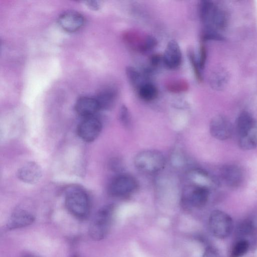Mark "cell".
Wrapping results in <instances>:
<instances>
[{"mask_svg":"<svg viewBox=\"0 0 257 257\" xmlns=\"http://www.w3.org/2000/svg\"><path fill=\"white\" fill-rule=\"evenodd\" d=\"M236 131L239 147L251 150L257 147V122L249 112H242L236 121Z\"/></svg>","mask_w":257,"mask_h":257,"instance_id":"1","label":"cell"},{"mask_svg":"<svg viewBox=\"0 0 257 257\" xmlns=\"http://www.w3.org/2000/svg\"><path fill=\"white\" fill-rule=\"evenodd\" d=\"M199 14L206 28L223 30L227 24V16L225 11L210 1H201L199 4Z\"/></svg>","mask_w":257,"mask_h":257,"instance_id":"2","label":"cell"},{"mask_svg":"<svg viewBox=\"0 0 257 257\" xmlns=\"http://www.w3.org/2000/svg\"><path fill=\"white\" fill-rule=\"evenodd\" d=\"M115 211L113 204L106 205L96 213L90 223L88 232L90 236L95 240L105 238L111 228Z\"/></svg>","mask_w":257,"mask_h":257,"instance_id":"3","label":"cell"},{"mask_svg":"<svg viewBox=\"0 0 257 257\" xmlns=\"http://www.w3.org/2000/svg\"><path fill=\"white\" fill-rule=\"evenodd\" d=\"M65 204L68 212L79 219L87 217L90 212L89 197L86 192L79 187H72L67 190Z\"/></svg>","mask_w":257,"mask_h":257,"instance_id":"4","label":"cell"},{"mask_svg":"<svg viewBox=\"0 0 257 257\" xmlns=\"http://www.w3.org/2000/svg\"><path fill=\"white\" fill-rule=\"evenodd\" d=\"M134 164L139 171L147 174H154L161 171L166 164L163 154L155 150H147L138 153Z\"/></svg>","mask_w":257,"mask_h":257,"instance_id":"5","label":"cell"},{"mask_svg":"<svg viewBox=\"0 0 257 257\" xmlns=\"http://www.w3.org/2000/svg\"><path fill=\"white\" fill-rule=\"evenodd\" d=\"M138 187V182L134 177L126 174H120L110 181L107 190L111 196L122 198L132 194Z\"/></svg>","mask_w":257,"mask_h":257,"instance_id":"6","label":"cell"},{"mask_svg":"<svg viewBox=\"0 0 257 257\" xmlns=\"http://www.w3.org/2000/svg\"><path fill=\"white\" fill-rule=\"evenodd\" d=\"M208 224L212 234L219 238H224L229 236L233 227L231 217L226 213L218 210L211 213Z\"/></svg>","mask_w":257,"mask_h":257,"instance_id":"7","label":"cell"},{"mask_svg":"<svg viewBox=\"0 0 257 257\" xmlns=\"http://www.w3.org/2000/svg\"><path fill=\"white\" fill-rule=\"evenodd\" d=\"M209 196V187L194 184L184 189L182 200L186 206L199 208L206 204Z\"/></svg>","mask_w":257,"mask_h":257,"instance_id":"8","label":"cell"},{"mask_svg":"<svg viewBox=\"0 0 257 257\" xmlns=\"http://www.w3.org/2000/svg\"><path fill=\"white\" fill-rule=\"evenodd\" d=\"M100 120L94 116L84 118L77 128L78 136L86 142H92L96 140L102 130Z\"/></svg>","mask_w":257,"mask_h":257,"instance_id":"9","label":"cell"},{"mask_svg":"<svg viewBox=\"0 0 257 257\" xmlns=\"http://www.w3.org/2000/svg\"><path fill=\"white\" fill-rule=\"evenodd\" d=\"M211 135L215 139L224 141L229 139L232 134V125L225 116L218 115L211 119L209 124Z\"/></svg>","mask_w":257,"mask_h":257,"instance_id":"10","label":"cell"},{"mask_svg":"<svg viewBox=\"0 0 257 257\" xmlns=\"http://www.w3.org/2000/svg\"><path fill=\"white\" fill-rule=\"evenodd\" d=\"M84 21L83 15L74 11H67L62 13L58 19L61 28L68 32H74L79 30L83 26Z\"/></svg>","mask_w":257,"mask_h":257,"instance_id":"11","label":"cell"},{"mask_svg":"<svg viewBox=\"0 0 257 257\" xmlns=\"http://www.w3.org/2000/svg\"><path fill=\"white\" fill-rule=\"evenodd\" d=\"M182 55L178 43L175 40L168 42L163 55L164 65L169 69L178 67L182 62Z\"/></svg>","mask_w":257,"mask_h":257,"instance_id":"12","label":"cell"},{"mask_svg":"<svg viewBox=\"0 0 257 257\" xmlns=\"http://www.w3.org/2000/svg\"><path fill=\"white\" fill-rule=\"evenodd\" d=\"M19 179L26 183H37L41 178L42 171L36 162H29L23 165L18 171Z\"/></svg>","mask_w":257,"mask_h":257,"instance_id":"13","label":"cell"},{"mask_svg":"<svg viewBox=\"0 0 257 257\" xmlns=\"http://www.w3.org/2000/svg\"><path fill=\"white\" fill-rule=\"evenodd\" d=\"M77 113L84 117L94 116L100 109L95 97L82 96L77 99L75 104Z\"/></svg>","mask_w":257,"mask_h":257,"instance_id":"14","label":"cell"},{"mask_svg":"<svg viewBox=\"0 0 257 257\" xmlns=\"http://www.w3.org/2000/svg\"><path fill=\"white\" fill-rule=\"evenodd\" d=\"M221 175L228 186L236 188L240 185L243 180V173L241 168L235 165H227L221 169Z\"/></svg>","mask_w":257,"mask_h":257,"instance_id":"15","label":"cell"},{"mask_svg":"<svg viewBox=\"0 0 257 257\" xmlns=\"http://www.w3.org/2000/svg\"><path fill=\"white\" fill-rule=\"evenodd\" d=\"M117 92L114 87L108 86L101 89L95 97L100 110H109L114 105Z\"/></svg>","mask_w":257,"mask_h":257,"instance_id":"16","label":"cell"},{"mask_svg":"<svg viewBox=\"0 0 257 257\" xmlns=\"http://www.w3.org/2000/svg\"><path fill=\"white\" fill-rule=\"evenodd\" d=\"M34 220V217L31 213L25 210L19 209L13 213L7 227L10 229L24 227L31 224Z\"/></svg>","mask_w":257,"mask_h":257,"instance_id":"17","label":"cell"},{"mask_svg":"<svg viewBox=\"0 0 257 257\" xmlns=\"http://www.w3.org/2000/svg\"><path fill=\"white\" fill-rule=\"evenodd\" d=\"M146 36L143 37L139 33L134 31H127L123 33L122 39L131 48L140 52L144 43Z\"/></svg>","mask_w":257,"mask_h":257,"instance_id":"18","label":"cell"},{"mask_svg":"<svg viewBox=\"0 0 257 257\" xmlns=\"http://www.w3.org/2000/svg\"><path fill=\"white\" fill-rule=\"evenodd\" d=\"M140 97L146 101L155 99L158 95V90L156 86L149 82H146L138 89Z\"/></svg>","mask_w":257,"mask_h":257,"instance_id":"19","label":"cell"},{"mask_svg":"<svg viewBox=\"0 0 257 257\" xmlns=\"http://www.w3.org/2000/svg\"><path fill=\"white\" fill-rule=\"evenodd\" d=\"M125 73L130 83L138 89L144 83L143 75L134 67L128 66L125 68Z\"/></svg>","mask_w":257,"mask_h":257,"instance_id":"20","label":"cell"},{"mask_svg":"<svg viewBox=\"0 0 257 257\" xmlns=\"http://www.w3.org/2000/svg\"><path fill=\"white\" fill-rule=\"evenodd\" d=\"M249 246L247 239H239L233 245L230 252V257L242 256L248 251Z\"/></svg>","mask_w":257,"mask_h":257,"instance_id":"21","label":"cell"},{"mask_svg":"<svg viewBox=\"0 0 257 257\" xmlns=\"http://www.w3.org/2000/svg\"><path fill=\"white\" fill-rule=\"evenodd\" d=\"M165 86L168 91L174 93L186 92L189 88L188 82L184 79H177L169 81L166 84Z\"/></svg>","mask_w":257,"mask_h":257,"instance_id":"22","label":"cell"},{"mask_svg":"<svg viewBox=\"0 0 257 257\" xmlns=\"http://www.w3.org/2000/svg\"><path fill=\"white\" fill-rule=\"evenodd\" d=\"M211 81L213 88L217 90H221L227 84L228 74L224 70H219L214 74Z\"/></svg>","mask_w":257,"mask_h":257,"instance_id":"23","label":"cell"},{"mask_svg":"<svg viewBox=\"0 0 257 257\" xmlns=\"http://www.w3.org/2000/svg\"><path fill=\"white\" fill-rule=\"evenodd\" d=\"M255 227L253 222L248 219L241 222L237 227L236 233L240 237H246L251 235L254 231Z\"/></svg>","mask_w":257,"mask_h":257,"instance_id":"24","label":"cell"},{"mask_svg":"<svg viewBox=\"0 0 257 257\" xmlns=\"http://www.w3.org/2000/svg\"><path fill=\"white\" fill-rule=\"evenodd\" d=\"M188 56L196 79L198 81L201 82L202 80V76L200 72L201 69L192 50L190 49L188 51Z\"/></svg>","mask_w":257,"mask_h":257,"instance_id":"25","label":"cell"},{"mask_svg":"<svg viewBox=\"0 0 257 257\" xmlns=\"http://www.w3.org/2000/svg\"><path fill=\"white\" fill-rule=\"evenodd\" d=\"M158 44L157 39L151 35H146L144 43L140 50L141 52H146L153 49Z\"/></svg>","mask_w":257,"mask_h":257,"instance_id":"26","label":"cell"},{"mask_svg":"<svg viewBox=\"0 0 257 257\" xmlns=\"http://www.w3.org/2000/svg\"><path fill=\"white\" fill-rule=\"evenodd\" d=\"M119 119L122 124L125 127L130 125V115L128 110L125 105H122L119 113Z\"/></svg>","mask_w":257,"mask_h":257,"instance_id":"27","label":"cell"},{"mask_svg":"<svg viewBox=\"0 0 257 257\" xmlns=\"http://www.w3.org/2000/svg\"><path fill=\"white\" fill-rule=\"evenodd\" d=\"M109 167L114 172H119L122 169V162L117 158H113L109 162Z\"/></svg>","mask_w":257,"mask_h":257,"instance_id":"28","label":"cell"},{"mask_svg":"<svg viewBox=\"0 0 257 257\" xmlns=\"http://www.w3.org/2000/svg\"><path fill=\"white\" fill-rule=\"evenodd\" d=\"M163 61V55L159 54H154L150 58V63L152 67H157L159 66Z\"/></svg>","mask_w":257,"mask_h":257,"instance_id":"29","label":"cell"},{"mask_svg":"<svg viewBox=\"0 0 257 257\" xmlns=\"http://www.w3.org/2000/svg\"><path fill=\"white\" fill-rule=\"evenodd\" d=\"M202 257H220V256L216 248L209 246L205 248Z\"/></svg>","mask_w":257,"mask_h":257,"instance_id":"30","label":"cell"},{"mask_svg":"<svg viewBox=\"0 0 257 257\" xmlns=\"http://www.w3.org/2000/svg\"><path fill=\"white\" fill-rule=\"evenodd\" d=\"M206 59V50L205 47L202 45L200 49V57L198 63L200 68H204Z\"/></svg>","mask_w":257,"mask_h":257,"instance_id":"31","label":"cell"},{"mask_svg":"<svg viewBox=\"0 0 257 257\" xmlns=\"http://www.w3.org/2000/svg\"><path fill=\"white\" fill-rule=\"evenodd\" d=\"M87 5L93 10H97L99 8L100 5L97 1H87Z\"/></svg>","mask_w":257,"mask_h":257,"instance_id":"32","label":"cell"},{"mask_svg":"<svg viewBox=\"0 0 257 257\" xmlns=\"http://www.w3.org/2000/svg\"><path fill=\"white\" fill-rule=\"evenodd\" d=\"M25 257H36V256H33V255H28V256H25Z\"/></svg>","mask_w":257,"mask_h":257,"instance_id":"33","label":"cell"},{"mask_svg":"<svg viewBox=\"0 0 257 257\" xmlns=\"http://www.w3.org/2000/svg\"><path fill=\"white\" fill-rule=\"evenodd\" d=\"M74 257H77V256H74Z\"/></svg>","mask_w":257,"mask_h":257,"instance_id":"34","label":"cell"}]
</instances>
